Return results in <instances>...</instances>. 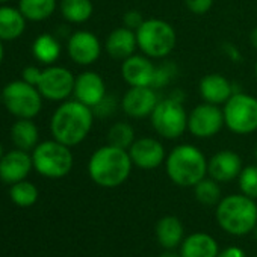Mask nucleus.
I'll return each instance as SVG.
<instances>
[{"label": "nucleus", "instance_id": "obj_45", "mask_svg": "<svg viewBox=\"0 0 257 257\" xmlns=\"http://www.w3.org/2000/svg\"><path fill=\"white\" fill-rule=\"evenodd\" d=\"M254 73H255V77H257V61H255V65H254Z\"/></svg>", "mask_w": 257, "mask_h": 257}, {"label": "nucleus", "instance_id": "obj_9", "mask_svg": "<svg viewBox=\"0 0 257 257\" xmlns=\"http://www.w3.org/2000/svg\"><path fill=\"white\" fill-rule=\"evenodd\" d=\"M5 107L17 118H35L43 107V95L37 86L22 80L10 82L2 91Z\"/></svg>", "mask_w": 257, "mask_h": 257}, {"label": "nucleus", "instance_id": "obj_39", "mask_svg": "<svg viewBox=\"0 0 257 257\" xmlns=\"http://www.w3.org/2000/svg\"><path fill=\"white\" fill-rule=\"evenodd\" d=\"M249 44L254 50H257V26L251 31L249 34Z\"/></svg>", "mask_w": 257, "mask_h": 257}, {"label": "nucleus", "instance_id": "obj_14", "mask_svg": "<svg viewBox=\"0 0 257 257\" xmlns=\"http://www.w3.org/2000/svg\"><path fill=\"white\" fill-rule=\"evenodd\" d=\"M132 164L141 170H155L165 164L167 153L162 143L156 138H137L135 143L127 150Z\"/></svg>", "mask_w": 257, "mask_h": 257}, {"label": "nucleus", "instance_id": "obj_18", "mask_svg": "<svg viewBox=\"0 0 257 257\" xmlns=\"http://www.w3.org/2000/svg\"><path fill=\"white\" fill-rule=\"evenodd\" d=\"M242 159L236 152L221 150L207 162V174L219 183H227L239 177L242 171Z\"/></svg>", "mask_w": 257, "mask_h": 257}, {"label": "nucleus", "instance_id": "obj_20", "mask_svg": "<svg viewBox=\"0 0 257 257\" xmlns=\"http://www.w3.org/2000/svg\"><path fill=\"white\" fill-rule=\"evenodd\" d=\"M138 49L137 41V32L128 29L125 26L113 29L104 41V50L106 53L115 59V61H124L128 56H132L135 50Z\"/></svg>", "mask_w": 257, "mask_h": 257}, {"label": "nucleus", "instance_id": "obj_28", "mask_svg": "<svg viewBox=\"0 0 257 257\" xmlns=\"http://www.w3.org/2000/svg\"><path fill=\"white\" fill-rule=\"evenodd\" d=\"M107 144L128 150L131 146L135 143L137 137H135V128L132 127V124H128L125 121H116L113 122L109 131H107Z\"/></svg>", "mask_w": 257, "mask_h": 257}, {"label": "nucleus", "instance_id": "obj_10", "mask_svg": "<svg viewBox=\"0 0 257 257\" xmlns=\"http://www.w3.org/2000/svg\"><path fill=\"white\" fill-rule=\"evenodd\" d=\"M224 125V112L218 104L203 101L188 113V131L198 140L216 137Z\"/></svg>", "mask_w": 257, "mask_h": 257}, {"label": "nucleus", "instance_id": "obj_6", "mask_svg": "<svg viewBox=\"0 0 257 257\" xmlns=\"http://www.w3.org/2000/svg\"><path fill=\"white\" fill-rule=\"evenodd\" d=\"M71 147L64 146L62 143L52 140L40 143L32 150L34 168L44 177L61 179L65 177L74 164Z\"/></svg>", "mask_w": 257, "mask_h": 257}, {"label": "nucleus", "instance_id": "obj_40", "mask_svg": "<svg viewBox=\"0 0 257 257\" xmlns=\"http://www.w3.org/2000/svg\"><path fill=\"white\" fill-rule=\"evenodd\" d=\"M4 56H5V50H4V41L0 40V65L4 62Z\"/></svg>", "mask_w": 257, "mask_h": 257}, {"label": "nucleus", "instance_id": "obj_32", "mask_svg": "<svg viewBox=\"0 0 257 257\" xmlns=\"http://www.w3.org/2000/svg\"><path fill=\"white\" fill-rule=\"evenodd\" d=\"M179 73V68L174 62L171 61H165L159 65H156V71H155V79H153V88H164L167 86Z\"/></svg>", "mask_w": 257, "mask_h": 257}, {"label": "nucleus", "instance_id": "obj_19", "mask_svg": "<svg viewBox=\"0 0 257 257\" xmlns=\"http://www.w3.org/2000/svg\"><path fill=\"white\" fill-rule=\"evenodd\" d=\"M200 95L203 101L224 106L225 101L237 91H234V85L222 74L219 73H210L206 74L198 85Z\"/></svg>", "mask_w": 257, "mask_h": 257}, {"label": "nucleus", "instance_id": "obj_46", "mask_svg": "<svg viewBox=\"0 0 257 257\" xmlns=\"http://www.w3.org/2000/svg\"><path fill=\"white\" fill-rule=\"evenodd\" d=\"M255 234H257V227H255Z\"/></svg>", "mask_w": 257, "mask_h": 257}, {"label": "nucleus", "instance_id": "obj_17", "mask_svg": "<svg viewBox=\"0 0 257 257\" xmlns=\"http://www.w3.org/2000/svg\"><path fill=\"white\" fill-rule=\"evenodd\" d=\"M106 94V83L98 73L83 71L76 77L73 95L80 103L89 107H95Z\"/></svg>", "mask_w": 257, "mask_h": 257}, {"label": "nucleus", "instance_id": "obj_13", "mask_svg": "<svg viewBox=\"0 0 257 257\" xmlns=\"http://www.w3.org/2000/svg\"><path fill=\"white\" fill-rule=\"evenodd\" d=\"M67 52L77 65H92L101 55V44L95 34L89 31H77L68 37Z\"/></svg>", "mask_w": 257, "mask_h": 257}, {"label": "nucleus", "instance_id": "obj_7", "mask_svg": "<svg viewBox=\"0 0 257 257\" xmlns=\"http://www.w3.org/2000/svg\"><path fill=\"white\" fill-rule=\"evenodd\" d=\"M225 127L234 135L257 132V98L251 94L234 92L222 106Z\"/></svg>", "mask_w": 257, "mask_h": 257}, {"label": "nucleus", "instance_id": "obj_21", "mask_svg": "<svg viewBox=\"0 0 257 257\" xmlns=\"http://www.w3.org/2000/svg\"><path fill=\"white\" fill-rule=\"evenodd\" d=\"M26 29V19L19 8L0 5V40L16 41Z\"/></svg>", "mask_w": 257, "mask_h": 257}, {"label": "nucleus", "instance_id": "obj_4", "mask_svg": "<svg viewBox=\"0 0 257 257\" xmlns=\"http://www.w3.org/2000/svg\"><path fill=\"white\" fill-rule=\"evenodd\" d=\"M216 221L230 234H246L257 227V204L243 194L228 195L216 206Z\"/></svg>", "mask_w": 257, "mask_h": 257}, {"label": "nucleus", "instance_id": "obj_26", "mask_svg": "<svg viewBox=\"0 0 257 257\" xmlns=\"http://www.w3.org/2000/svg\"><path fill=\"white\" fill-rule=\"evenodd\" d=\"M59 10L62 17L73 25L86 23L94 14V5L91 0H61Z\"/></svg>", "mask_w": 257, "mask_h": 257}, {"label": "nucleus", "instance_id": "obj_11", "mask_svg": "<svg viewBox=\"0 0 257 257\" xmlns=\"http://www.w3.org/2000/svg\"><path fill=\"white\" fill-rule=\"evenodd\" d=\"M74 82L76 77L68 68L61 65H49L41 70L37 88L46 100L65 101L74 92Z\"/></svg>", "mask_w": 257, "mask_h": 257}, {"label": "nucleus", "instance_id": "obj_43", "mask_svg": "<svg viewBox=\"0 0 257 257\" xmlns=\"http://www.w3.org/2000/svg\"><path fill=\"white\" fill-rule=\"evenodd\" d=\"M7 2H11V0H0V5H4V4H7Z\"/></svg>", "mask_w": 257, "mask_h": 257}, {"label": "nucleus", "instance_id": "obj_25", "mask_svg": "<svg viewBox=\"0 0 257 257\" xmlns=\"http://www.w3.org/2000/svg\"><path fill=\"white\" fill-rule=\"evenodd\" d=\"M32 53L37 61L52 65L61 56V44L52 34H41L32 43Z\"/></svg>", "mask_w": 257, "mask_h": 257}, {"label": "nucleus", "instance_id": "obj_44", "mask_svg": "<svg viewBox=\"0 0 257 257\" xmlns=\"http://www.w3.org/2000/svg\"><path fill=\"white\" fill-rule=\"evenodd\" d=\"M254 158H255V162H257V146H255V150H254Z\"/></svg>", "mask_w": 257, "mask_h": 257}, {"label": "nucleus", "instance_id": "obj_2", "mask_svg": "<svg viewBox=\"0 0 257 257\" xmlns=\"http://www.w3.org/2000/svg\"><path fill=\"white\" fill-rule=\"evenodd\" d=\"M132 167L134 164L127 150L106 144L91 155L88 174L101 188H116L128 179Z\"/></svg>", "mask_w": 257, "mask_h": 257}, {"label": "nucleus", "instance_id": "obj_36", "mask_svg": "<svg viewBox=\"0 0 257 257\" xmlns=\"http://www.w3.org/2000/svg\"><path fill=\"white\" fill-rule=\"evenodd\" d=\"M40 76H41V68H38V67L29 65V67H26L23 70V80L34 85V86H37V83L40 80Z\"/></svg>", "mask_w": 257, "mask_h": 257}, {"label": "nucleus", "instance_id": "obj_1", "mask_svg": "<svg viewBox=\"0 0 257 257\" xmlns=\"http://www.w3.org/2000/svg\"><path fill=\"white\" fill-rule=\"evenodd\" d=\"M92 107L79 100L62 101L52 115L50 132L53 140L67 147H76L86 140L94 124Z\"/></svg>", "mask_w": 257, "mask_h": 257}, {"label": "nucleus", "instance_id": "obj_42", "mask_svg": "<svg viewBox=\"0 0 257 257\" xmlns=\"http://www.w3.org/2000/svg\"><path fill=\"white\" fill-rule=\"evenodd\" d=\"M5 153H4V146L2 144H0V159H2V156H4Z\"/></svg>", "mask_w": 257, "mask_h": 257}, {"label": "nucleus", "instance_id": "obj_22", "mask_svg": "<svg viewBox=\"0 0 257 257\" xmlns=\"http://www.w3.org/2000/svg\"><path fill=\"white\" fill-rule=\"evenodd\" d=\"M218 243L207 233H194L188 236L180 249L182 257H218Z\"/></svg>", "mask_w": 257, "mask_h": 257}, {"label": "nucleus", "instance_id": "obj_3", "mask_svg": "<svg viewBox=\"0 0 257 257\" xmlns=\"http://www.w3.org/2000/svg\"><path fill=\"white\" fill-rule=\"evenodd\" d=\"M165 171L177 186L194 188L207 174V159L195 146L180 144L167 155Z\"/></svg>", "mask_w": 257, "mask_h": 257}, {"label": "nucleus", "instance_id": "obj_16", "mask_svg": "<svg viewBox=\"0 0 257 257\" xmlns=\"http://www.w3.org/2000/svg\"><path fill=\"white\" fill-rule=\"evenodd\" d=\"M34 167L32 156L29 152L16 149L5 153L0 159V180L14 185L28 177Z\"/></svg>", "mask_w": 257, "mask_h": 257}, {"label": "nucleus", "instance_id": "obj_5", "mask_svg": "<svg viewBox=\"0 0 257 257\" xmlns=\"http://www.w3.org/2000/svg\"><path fill=\"white\" fill-rule=\"evenodd\" d=\"M138 49L152 59H164L174 50L177 34L174 28L161 19H147L137 31Z\"/></svg>", "mask_w": 257, "mask_h": 257}, {"label": "nucleus", "instance_id": "obj_41", "mask_svg": "<svg viewBox=\"0 0 257 257\" xmlns=\"http://www.w3.org/2000/svg\"><path fill=\"white\" fill-rule=\"evenodd\" d=\"M159 257H182V255H179V254H176V252H173V251H167V252L161 254Z\"/></svg>", "mask_w": 257, "mask_h": 257}, {"label": "nucleus", "instance_id": "obj_15", "mask_svg": "<svg viewBox=\"0 0 257 257\" xmlns=\"http://www.w3.org/2000/svg\"><path fill=\"white\" fill-rule=\"evenodd\" d=\"M156 65L152 58L134 53L121 64V76L128 86H152ZM153 88V86H152Z\"/></svg>", "mask_w": 257, "mask_h": 257}, {"label": "nucleus", "instance_id": "obj_34", "mask_svg": "<svg viewBox=\"0 0 257 257\" xmlns=\"http://www.w3.org/2000/svg\"><path fill=\"white\" fill-rule=\"evenodd\" d=\"M146 22L144 16L141 11L138 10H128L124 16H122V25L128 29H132V31H138L141 28V25Z\"/></svg>", "mask_w": 257, "mask_h": 257}, {"label": "nucleus", "instance_id": "obj_33", "mask_svg": "<svg viewBox=\"0 0 257 257\" xmlns=\"http://www.w3.org/2000/svg\"><path fill=\"white\" fill-rule=\"evenodd\" d=\"M116 106H118L116 97H115V95H110V94H106L104 98H103L95 107H92V110H94V115H95V116L107 118V116H110V115L115 113Z\"/></svg>", "mask_w": 257, "mask_h": 257}, {"label": "nucleus", "instance_id": "obj_31", "mask_svg": "<svg viewBox=\"0 0 257 257\" xmlns=\"http://www.w3.org/2000/svg\"><path fill=\"white\" fill-rule=\"evenodd\" d=\"M237 182L239 189L243 195L257 200V165H248L242 168Z\"/></svg>", "mask_w": 257, "mask_h": 257}, {"label": "nucleus", "instance_id": "obj_37", "mask_svg": "<svg viewBox=\"0 0 257 257\" xmlns=\"http://www.w3.org/2000/svg\"><path fill=\"white\" fill-rule=\"evenodd\" d=\"M222 52L227 55L228 59H231V62H239L240 58H242V55H240V52L236 49V46H233V44H230V43L222 44Z\"/></svg>", "mask_w": 257, "mask_h": 257}, {"label": "nucleus", "instance_id": "obj_12", "mask_svg": "<svg viewBox=\"0 0 257 257\" xmlns=\"http://www.w3.org/2000/svg\"><path fill=\"white\" fill-rule=\"evenodd\" d=\"M158 103L159 97L152 86H131L121 98L122 112L137 119L150 116Z\"/></svg>", "mask_w": 257, "mask_h": 257}, {"label": "nucleus", "instance_id": "obj_24", "mask_svg": "<svg viewBox=\"0 0 257 257\" xmlns=\"http://www.w3.org/2000/svg\"><path fill=\"white\" fill-rule=\"evenodd\" d=\"M156 237L158 242L168 249L176 248L183 240V224L176 216H164L156 224Z\"/></svg>", "mask_w": 257, "mask_h": 257}, {"label": "nucleus", "instance_id": "obj_38", "mask_svg": "<svg viewBox=\"0 0 257 257\" xmlns=\"http://www.w3.org/2000/svg\"><path fill=\"white\" fill-rule=\"evenodd\" d=\"M218 257H245V254L239 246H227L218 252Z\"/></svg>", "mask_w": 257, "mask_h": 257}, {"label": "nucleus", "instance_id": "obj_30", "mask_svg": "<svg viewBox=\"0 0 257 257\" xmlns=\"http://www.w3.org/2000/svg\"><path fill=\"white\" fill-rule=\"evenodd\" d=\"M10 195H11V200L17 206L29 207V206L37 203V200H38V189H37V186L34 183L22 180V182H17V183H14L11 186Z\"/></svg>", "mask_w": 257, "mask_h": 257}, {"label": "nucleus", "instance_id": "obj_8", "mask_svg": "<svg viewBox=\"0 0 257 257\" xmlns=\"http://www.w3.org/2000/svg\"><path fill=\"white\" fill-rule=\"evenodd\" d=\"M150 121L155 132L165 140H177L188 131V112L183 101L171 95L159 100Z\"/></svg>", "mask_w": 257, "mask_h": 257}, {"label": "nucleus", "instance_id": "obj_27", "mask_svg": "<svg viewBox=\"0 0 257 257\" xmlns=\"http://www.w3.org/2000/svg\"><path fill=\"white\" fill-rule=\"evenodd\" d=\"M19 10L29 22H44L56 11V0H20Z\"/></svg>", "mask_w": 257, "mask_h": 257}, {"label": "nucleus", "instance_id": "obj_35", "mask_svg": "<svg viewBox=\"0 0 257 257\" xmlns=\"http://www.w3.org/2000/svg\"><path fill=\"white\" fill-rule=\"evenodd\" d=\"M186 8L195 16H204L210 11L215 0H183Z\"/></svg>", "mask_w": 257, "mask_h": 257}, {"label": "nucleus", "instance_id": "obj_29", "mask_svg": "<svg viewBox=\"0 0 257 257\" xmlns=\"http://www.w3.org/2000/svg\"><path fill=\"white\" fill-rule=\"evenodd\" d=\"M195 198L204 206H215L221 201V188L219 182L212 177H204L194 186Z\"/></svg>", "mask_w": 257, "mask_h": 257}, {"label": "nucleus", "instance_id": "obj_23", "mask_svg": "<svg viewBox=\"0 0 257 257\" xmlns=\"http://www.w3.org/2000/svg\"><path fill=\"white\" fill-rule=\"evenodd\" d=\"M11 140L14 146L25 152H32L38 146L40 132L31 118H19L11 128Z\"/></svg>", "mask_w": 257, "mask_h": 257}]
</instances>
